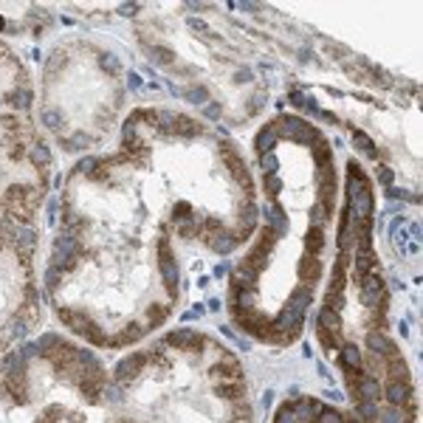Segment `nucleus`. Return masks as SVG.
<instances>
[{"label": "nucleus", "mask_w": 423, "mask_h": 423, "mask_svg": "<svg viewBox=\"0 0 423 423\" xmlns=\"http://www.w3.org/2000/svg\"><path fill=\"white\" fill-rule=\"evenodd\" d=\"M308 305H310V290H296V294H290V299H288V308L294 310V313H299L302 316L305 310H308Z\"/></svg>", "instance_id": "412c9836"}, {"label": "nucleus", "mask_w": 423, "mask_h": 423, "mask_svg": "<svg viewBox=\"0 0 423 423\" xmlns=\"http://www.w3.org/2000/svg\"><path fill=\"white\" fill-rule=\"evenodd\" d=\"M356 392H358V398L361 401H373L375 404V401L381 398V384L375 378H361L356 384Z\"/></svg>", "instance_id": "4468645a"}, {"label": "nucleus", "mask_w": 423, "mask_h": 423, "mask_svg": "<svg viewBox=\"0 0 423 423\" xmlns=\"http://www.w3.org/2000/svg\"><path fill=\"white\" fill-rule=\"evenodd\" d=\"M274 423H299L294 415V406H282V409L277 412V417H274Z\"/></svg>", "instance_id": "58836bf2"}, {"label": "nucleus", "mask_w": 423, "mask_h": 423, "mask_svg": "<svg viewBox=\"0 0 423 423\" xmlns=\"http://www.w3.org/2000/svg\"><path fill=\"white\" fill-rule=\"evenodd\" d=\"M262 211H266V218H268V231H271L274 237H282V234H285V229H288V220H285V211L279 209L277 203H268Z\"/></svg>", "instance_id": "423d86ee"}, {"label": "nucleus", "mask_w": 423, "mask_h": 423, "mask_svg": "<svg viewBox=\"0 0 423 423\" xmlns=\"http://www.w3.org/2000/svg\"><path fill=\"white\" fill-rule=\"evenodd\" d=\"M367 347L375 353V356H384V353H389V356H395V347L389 345V338L384 336L381 330H373V333H367Z\"/></svg>", "instance_id": "9d476101"}, {"label": "nucleus", "mask_w": 423, "mask_h": 423, "mask_svg": "<svg viewBox=\"0 0 423 423\" xmlns=\"http://www.w3.org/2000/svg\"><path fill=\"white\" fill-rule=\"evenodd\" d=\"M358 285H361V302L367 305V308H375L378 299L384 296V279H381L375 271H369V274H364V277H358Z\"/></svg>", "instance_id": "7ed1b4c3"}, {"label": "nucleus", "mask_w": 423, "mask_h": 423, "mask_svg": "<svg viewBox=\"0 0 423 423\" xmlns=\"http://www.w3.org/2000/svg\"><path fill=\"white\" fill-rule=\"evenodd\" d=\"M127 82H130V88H133V91H139L141 85H144V82H141V76H139L136 71H130V73H127Z\"/></svg>", "instance_id": "de8ad7c7"}, {"label": "nucleus", "mask_w": 423, "mask_h": 423, "mask_svg": "<svg viewBox=\"0 0 423 423\" xmlns=\"http://www.w3.org/2000/svg\"><path fill=\"white\" fill-rule=\"evenodd\" d=\"M203 116H206V119H220V104L218 102H206Z\"/></svg>", "instance_id": "a18cd8bd"}, {"label": "nucleus", "mask_w": 423, "mask_h": 423, "mask_svg": "<svg viewBox=\"0 0 423 423\" xmlns=\"http://www.w3.org/2000/svg\"><path fill=\"white\" fill-rule=\"evenodd\" d=\"M42 124L48 127V130H57V127H60V113H57L54 108H45L42 110Z\"/></svg>", "instance_id": "f704fd0d"}, {"label": "nucleus", "mask_w": 423, "mask_h": 423, "mask_svg": "<svg viewBox=\"0 0 423 423\" xmlns=\"http://www.w3.org/2000/svg\"><path fill=\"white\" fill-rule=\"evenodd\" d=\"M266 189H268V192H279V189H282V181H279L277 175H271V172H268V175H266Z\"/></svg>", "instance_id": "49530a36"}, {"label": "nucleus", "mask_w": 423, "mask_h": 423, "mask_svg": "<svg viewBox=\"0 0 423 423\" xmlns=\"http://www.w3.org/2000/svg\"><path fill=\"white\" fill-rule=\"evenodd\" d=\"M102 68L108 73H116V71H119V60H116L113 54H102Z\"/></svg>", "instance_id": "79ce46f5"}, {"label": "nucleus", "mask_w": 423, "mask_h": 423, "mask_svg": "<svg viewBox=\"0 0 423 423\" xmlns=\"http://www.w3.org/2000/svg\"><path fill=\"white\" fill-rule=\"evenodd\" d=\"M209 246H211V251H218V254H229L231 248L237 246V240H234V234L218 231V234H211V237H209Z\"/></svg>", "instance_id": "dca6fc26"}, {"label": "nucleus", "mask_w": 423, "mask_h": 423, "mask_svg": "<svg viewBox=\"0 0 423 423\" xmlns=\"http://www.w3.org/2000/svg\"><path fill=\"white\" fill-rule=\"evenodd\" d=\"M54 215H57V200H48V223H54Z\"/></svg>", "instance_id": "8fccbe9b"}, {"label": "nucleus", "mask_w": 423, "mask_h": 423, "mask_svg": "<svg viewBox=\"0 0 423 423\" xmlns=\"http://www.w3.org/2000/svg\"><path fill=\"white\" fill-rule=\"evenodd\" d=\"M104 398L113 401V404H121L124 401V389H121V384H104Z\"/></svg>", "instance_id": "c756f323"}, {"label": "nucleus", "mask_w": 423, "mask_h": 423, "mask_svg": "<svg viewBox=\"0 0 423 423\" xmlns=\"http://www.w3.org/2000/svg\"><path fill=\"white\" fill-rule=\"evenodd\" d=\"M356 415H358V420L373 423V420H378V406H375L373 401H361V404L356 406Z\"/></svg>", "instance_id": "393cba45"}, {"label": "nucleus", "mask_w": 423, "mask_h": 423, "mask_svg": "<svg viewBox=\"0 0 423 423\" xmlns=\"http://www.w3.org/2000/svg\"><path fill=\"white\" fill-rule=\"evenodd\" d=\"M152 57H155V60H161V65H169V62H175V54H172L169 48H164V45L152 48Z\"/></svg>", "instance_id": "ea45409f"}, {"label": "nucleus", "mask_w": 423, "mask_h": 423, "mask_svg": "<svg viewBox=\"0 0 423 423\" xmlns=\"http://www.w3.org/2000/svg\"><path fill=\"white\" fill-rule=\"evenodd\" d=\"M60 316H62V322H65L73 333H79V336H85V333H88V327H91V319H88V316L71 313V310H68V313H60Z\"/></svg>", "instance_id": "6ab92c4d"}, {"label": "nucleus", "mask_w": 423, "mask_h": 423, "mask_svg": "<svg viewBox=\"0 0 423 423\" xmlns=\"http://www.w3.org/2000/svg\"><path fill=\"white\" fill-rule=\"evenodd\" d=\"M57 285H60V271H57V268H45V288L48 290H54Z\"/></svg>", "instance_id": "a19ab883"}, {"label": "nucleus", "mask_w": 423, "mask_h": 423, "mask_svg": "<svg viewBox=\"0 0 423 423\" xmlns=\"http://www.w3.org/2000/svg\"><path fill=\"white\" fill-rule=\"evenodd\" d=\"M387 401H389V406H404L406 401H409V384L389 381L387 384Z\"/></svg>", "instance_id": "f8f14e48"}, {"label": "nucleus", "mask_w": 423, "mask_h": 423, "mask_svg": "<svg viewBox=\"0 0 423 423\" xmlns=\"http://www.w3.org/2000/svg\"><path fill=\"white\" fill-rule=\"evenodd\" d=\"M375 175H378L381 187H392L395 183V172L389 167H384V164H378V169H375Z\"/></svg>", "instance_id": "2f4dec72"}, {"label": "nucleus", "mask_w": 423, "mask_h": 423, "mask_svg": "<svg viewBox=\"0 0 423 423\" xmlns=\"http://www.w3.org/2000/svg\"><path fill=\"white\" fill-rule=\"evenodd\" d=\"M88 144H91V139H88L85 133H76L71 141H62V147H65V150H82V147H88Z\"/></svg>", "instance_id": "c9c22d12"}, {"label": "nucleus", "mask_w": 423, "mask_h": 423, "mask_svg": "<svg viewBox=\"0 0 423 423\" xmlns=\"http://www.w3.org/2000/svg\"><path fill=\"white\" fill-rule=\"evenodd\" d=\"M99 167V158H85V161L82 164H79V167H76V172H93V169H96Z\"/></svg>", "instance_id": "c03bdc74"}, {"label": "nucleus", "mask_w": 423, "mask_h": 423, "mask_svg": "<svg viewBox=\"0 0 423 423\" xmlns=\"http://www.w3.org/2000/svg\"><path fill=\"white\" fill-rule=\"evenodd\" d=\"M387 375H389V381H398V384H409V367H406V361L401 358V353L389 356Z\"/></svg>", "instance_id": "1a4fd4ad"}, {"label": "nucleus", "mask_w": 423, "mask_h": 423, "mask_svg": "<svg viewBox=\"0 0 423 423\" xmlns=\"http://www.w3.org/2000/svg\"><path fill=\"white\" fill-rule=\"evenodd\" d=\"M237 79H251V71H246V68H243V71L237 73Z\"/></svg>", "instance_id": "603ef678"}, {"label": "nucleus", "mask_w": 423, "mask_h": 423, "mask_svg": "<svg viewBox=\"0 0 423 423\" xmlns=\"http://www.w3.org/2000/svg\"><path fill=\"white\" fill-rule=\"evenodd\" d=\"M215 395L218 398H226V401H246V384L243 381H220L215 387Z\"/></svg>", "instance_id": "6e6552de"}, {"label": "nucleus", "mask_w": 423, "mask_h": 423, "mask_svg": "<svg viewBox=\"0 0 423 423\" xmlns=\"http://www.w3.org/2000/svg\"><path fill=\"white\" fill-rule=\"evenodd\" d=\"M25 333H29V322H23V316H20V319H14L12 325H9V336L25 338Z\"/></svg>", "instance_id": "473e14b6"}, {"label": "nucleus", "mask_w": 423, "mask_h": 423, "mask_svg": "<svg viewBox=\"0 0 423 423\" xmlns=\"http://www.w3.org/2000/svg\"><path fill=\"white\" fill-rule=\"evenodd\" d=\"M375 251H373V246L369 248H358L356 251V274L358 277H364V274H369L375 268Z\"/></svg>", "instance_id": "ddd939ff"}, {"label": "nucleus", "mask_w": 423, "mask_h": 423, "mask_svg": "<svg viewBox=\"0 0 423 423\" xmlns=\"http://www.w3.org/2000/svg\"><path fill=\"white\" fill-rule=\"evenodd\" d=\"M37 345H40V350L45 353V356H48V353L54 350V347H60V345H62V338H60V336H54V333H45V336H40V341H37Z\"/></svg>", "instance_id": "cd10ccee"}, {"label": "nucleus", "mask_w": 423, "mask_h": 423, "mask_svg": "<svg viewBox=\"0 0 423 423\" xmlns=\"http://www.w3.org/2000/svg\"><path fill=\"white\" fill-rule=\"evenodd\" d=\"M347 209H350V215L356 220H367L369 215H373V195H369V189H364V192L356 195V198H350Z\"/></svg>", "instance_id": "39448f33"}, {"label": "nucleus", "mask_w": 423, "mask_h": 423, "mask_svg": "<svg viewBox=\"0 0 423 423\" xmlns=\"http://www.w3.org/2000/svg\"><path fill=\"white\" fill-rule=\"evenodd\" d=\"M387 195H389L392 200H406V198H412L406 189H398V187H387ZM412 200H417V198H412Z\"/></svg>", "instance_id": "37998d69"}, {"label": "nucleus", "mask_w": 423, "mask_h": 423, "mask_svg": "<svg viewBox=\"0 0 423 423\" xmlns=\"http://www.w3.org/2000/svg\"><path fill=\"white\" fill-rule=\"evenodd\" d=\"M139 336H144V333H141V325H127L124 336L116 338V341H110V345H127V341H133V338H139Z\"/></svg>", "instance_id": "7c9ffc66"}, {"label": "nucleus", "mask_w": 423, "mask_h": 423, "mask_svg": "<svg viewBox=\"0 0 423 423\" xmlns=\"http://www.w3.org/2000/svg\"><path fill=\"white\" fill-rule=\"evenodd\" d=\"M378 420L381 423H409V417H406V412L401 406H387L384 412H378Z\"/></svg>", "instance_id": "b1692460"}, {"label": "nucleus", "mask_w": 423, "mask_h": 423, "mask_svg": "<svg viewBox=\"0 0 423 423\" xmlns=\"http://www.w3.org/2000/svg\"><path fill=\"white\" fill-rule=\"evenodd\" d=\"M158 266H161V277H164L169 296H175L178 294V266H175V254L169 251L167 243L158 246Z\"/></svg>", "instance_id": "f257e3e1"}, {"label": "nucleus", "mask_w": 423, "mask_h": 423, "mask_svg": "<svg viewBox=\"0 0 423 423\" xmlns=\"http://www.w3.org/2000/svg\"><path fill=\"white\" fill-rule=\"evenodd\" d=\"M119 12L121 14H136V12H139V6H136V3H121Z\"/></svg>", "instance_id": "09e8293b"}, {"label": "nucleus", "mask_w": 423, "mask_h": 423, "mask_svg": "<svg viewBox=\"0 0 423 423\" xmlns=\"http://www.w3.org/2000/svg\"><path fill=\"white\" fill-rule=\"evenodd\" d=\"M14 243H17L20 251H34V243H37V231L31 229V226H20L17 231H14Z\"/></svg>", "instance_id": "a211bd4d"}, {"label": "nucleus", "mask_w": 423, "mask_h": 423, "mask_svg": "<svg viewBox=\"0 0 423 423\" xmlns=\"http://www.w3.org/2000/svg\"><path fill=\"white\" fill-rule=\"evenodd\" d=\"M0 29H3V20H0Z\"/></svg>", "instance_id": "864d4df0"}, {"label": "nucleus", "mask_w": 423, "mask_h": 423, "mask_svg": "<svg viewBox=\"0 0 423 423\" xmlns=\"http://www.w3.org/2000/svg\"><path fill=\"white\" fill-rule=\"evenodd\" d=\"M353 144H356L358 150H364V155H369V158L378 155V147H375L373 139H369L367 133H361V130H356V133H353Z\"/></svg>", "instance_id": "5701e85b"}, {"label": "nucleus", "mask_w": 423, "mask_h": 423, "mask_svg": "<svg viewBox=\"0 0 423 423\" xmlns=\"http://www.w3.org/2000/svg\"><path fill=\"white\" fill-rule=\"evenodd\" d=\"M319 412H322V404L316 398H302V401H296V406H294V415H296V420H299V423L316 420V417H319Z\"/></svg>", "instance_id": "0eeeda50"}, {"label": "nucleus", "mask_w": 423, "mask_h": 423, "mask_svg": "<svg viewBox=\"0 0 423 423\" xmlns=\"http://www.w3.org/2000/svg\"><path fill=\"white\" fill-rule=\"evenodd\" d=\"M29 158L37 164V167H45V164H48V147L37 141V144H34V150H31V155H29Z\"/></svg>", "instance_id": "c85d7f7f"}, {"label": "nucleus", "mask_w": 423, "mask_h": 423, "mask_svg": "<svg viewBox=\"0 0 423 423\" xmlns=\"http://www.w3.org/2000/svg\"><path fill=\"white\" fill-rule=\"evenodd\" d=\"M319 327L322 330H330V333L338 330V327H341V316H338V310L325 305V308L319 310Z\"/></svg>", "instance_id": "f3484780"}, {"label": "nucleus", "mask_w": 423, "mask_h": 423, "mask_svg": "<svg viewBox=\"0 0 423 423\" xmlns=\"http://www.w3.org/2000/svg\"><path fill=\"white\" fill-rule=\"evenodd\" d=\"M305 248H308V254H313V257L325 248V234H322V229H316L313 226V229L305 234Z\"/></svg>", "instance_id": "4be33fe9"}, {"label": "nucleus", "mask_w": 423, "mask_h": 423, "mask_svg": "<svg viewBox=\"0 0 423 423\" xmlns=\"http://www.w3.org/2000/svg\"><path fill=\"white\" fill-rule=\"evenodd\" d=\"M167 341L172 347H178V350H198V347H203V336H200L198 330H189V327H178V330H172L167 336Z\"/></svg>", "instance_id": "20e7f679"}, {"label": "nucleus", "mask_w": 423, "mask_h": 423, "mask_svg": "<svg viewBox=\"0 0 423 423\" xmlns=\"http://www.w3.org/2000/svg\"><path fill=\"white\" fill-rule=\"evenodd\" d=\"M183 99H187V102H192V104H206V102H209V91H206L203 85H198V88H192V91L183 93Z\"/></svg>", "instance_id": "a878e982"}, {"label": "nucleus", "mask_w": 423, "mask_h": 423, "mask_svg": "<svg viewBox=\"0 0 423 423\" xmlns=\"http://www.w3.org/2000/svg\"><path fill=\"white\" fill-rule=\"evenodd\" d=\"M277 144V127L274 124H266L257 133V139H254V147H257V152H262V155H268V150Z\"/></svg>", "instance_id": "9b49d317"}, {"label": "nucleus", "mask_w": 423, "mask_h": 423, "mask_svg": "<svg viewBox=\"0 0 423 423\" xmlns=\"http://www.w3.org/2000/svg\"><path fill=\"white\" fill-rule=\"evenodd\" d=\"M341 364L347 369H361V350L356 345H345L341 347Z\"/></svg>", "instance_id": "aec40b11"}, {"label": "nucleus", "mask_w": 423, "mask_h": 423, "mask_svg": "<svg viewBox=\"0 0 423 423\" xmlns=\"http://www.w3.org/2000/svg\"><path fill=\"white\" fill-rule=\"evenodd\" d=\"M226 274H229V266H218L215 268V277H226Z\"/></svg>", "instance_id": "3c124183"}, {"label": "nucleus", "mask_w": 423, "mask_h": 423, "mask_svg": "<svg viewBox=\"0 0 423 423\" xmlns=\"http://www.w3.org/2000/svg\"><path fill=\"white\" fill-rule=\"evenodd\" d=\"M147 316H150V325H147V327L152 330V327H155L158 322H164V319H167V310H164V308H158V305H152V308L147 310Z\"/></svg>", "instance_id": "e433bc0d"}, {"label": "nucleus", "mask_w": 423, "mask_h": 423, "mask_svg": "<svg viewBox=\"0 0 423 423\" xmlns=\"http://www.w3.org/2000/svg\"><path fill=\"white\" fill-rule=\"evenodd\" d=\"M234 420H240V423L251 420V406H248L246 401H237L234 404Z\"/></svg>", "instance_id": "72a5a7b5"}, {"label": "nucleus", "mask_w": 423, "mask_h": 423, "mask_svg": "<svg viewBox=\"0 0 423 423\" xmlns=\"http://www.w3.org/2000/svg\"><path fill=\"white\" fill-rule=\"evenodd\" d=\"M144 364H147V353H136V356L121 358V361L116 364V369H113L116 384H127V381H133L136 375L144 369Z\"/></svg>", "instance_id": "f03ea898"}, {"label": "nucleus", "mask_w": 423, "mask_h": 423, "mask_svg": "<svg viewBox=\"0 0 423 423\" xmlns=\"http://www.w3.org/2000/svg\"><path fill=\"white\" fill-rule=\"evenodd\" d=\"M296 271H299L302 279H316L322 274V266H319V260H316L313 254H305L302 260H299V268H296Z\"/></svg>", "instance_id": "2eb2a0df"}, {"label": "nucleus", "mask_w": 423, "mask_h": 423, "mask_svg": "<svg viewBox=\"0 0 423 423\" xmlns=\"http://www.w3.org/2000/svg\"><path fill=\"white\" fill-rule=\"evenodd\" d=\"M319 423H341V415H338L336 409H327V406H322L319 417H316Z\"/></svg>", "instance_id": "4c0bfd02"}, {"label": "nucleus", "mask_w": 423, "mask_h": 423, "mask_svg": "<svg viewBox=\"0 0 423 423\" xmlns=\"http://www.w3.org/2000/svg\"><path fill=\"white\" fill-rule=\"evenodd\" d=\"M310 218H313V226H325L327 220H330V209H327L325 203H316L313 209H310Z\"/></svg>", "instance_id": "bb28decb"}]
</instances>
